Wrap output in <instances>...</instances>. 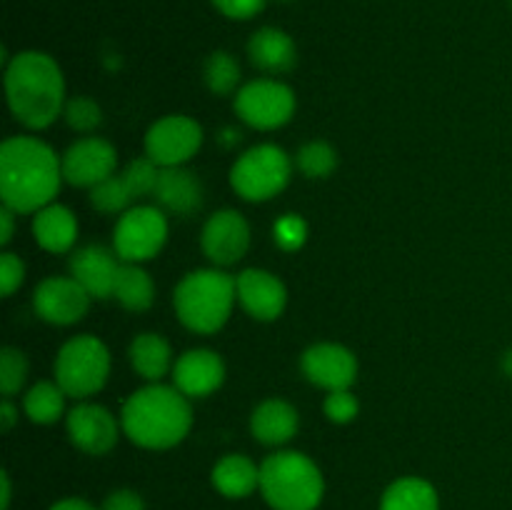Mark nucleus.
Segmentation results:
<instances>
[{"mask_svg":"<svg viewBox=\"0 0 512 510\" xmlns=\"http://www.w3.org/2000/svg\"><path fill=\"white\" fill-rule=\"evenodd\" d=\"M63 160L33 135H15L0 145V198L18 215H35L55 203L63 183Z\"/></svg>","mask_w":512,"mask_h":510,"instance_id":"nucleus-1","label":"nucleus"},{"mask_svg":"<svg viewBox=\"0 0 512 510\" xmlns=\"http://www.w3.org/2000/svg\"><path fill=\"white\" fill-rule=\"evenodd\" d=\"M5 100L28 130H45L65 110V75L53 55L23 50L5 63Z\"/></svg>","mask_w":512,"mask_h":510,"instance_id":"nucleus-2","label":"nucleus"},{"mask_svg":"<svg viewBox=\"0 0 512 510\" xmlns=\"http://www.w3.org/2000/svg\"><path fill=\"white\" fill-rule=\"evenodd\" d=\"M120 425L130 443L145 450H168L188 438L193 408L175 385L148 383L123 403Z\"/></svg>","mask_w":512,"mask_h":510,"instance_id":"nucleus-3","label":"nucleus"},{"mask_svg":"<svg viewBox=\"0 0 512 510\" xmlns=\"http://www.w3.org/2000/svg\"><path fill=\"white\" fill-rule=\"evenodd\" d=\"M238 300L235 278L220 268H200L185 275L173 293L180 323L200 335L218 333L230 320Z\"/></svg>","mask_w":512,"mask_h":510,"instance_id":"nucleus-4","label":"nucleus"},{"mask_svg":"<svg viewBox=\"0 0 512 510\" xmlns=\"http://www.w3.org/2000/svg\"><path fill=\"white\" fill-rule=\"evenodd\" d=\"M260 493L273 510H315L325 478L318 463L298 450H278L260 463Z\"/></svg>","mask_w":512,"mask_h":510,"instance_id":"nucleus-5","label":"nucleus"},{"mask_svg":"<svg viewBox=\"0 0 512 510\" xmlns=\"http://www.w3.org/2000/svg\"><path fill=\"white\" fill-rule=\"evenodd\" d=\"M53 375L68 398L85 400L100 393L110 378L108 345L95 335H75L58 350Z\"/></svg>","mask_w":512,"mask_h":510,"instance_id":"nucleus-6","label":"nucleus"},{"mask_svg":"<svg viewBox=\"0 0 512 510\" xmlns=\"http://www.w3.org/2000/svg\"><path fill=\"white\" fill-rule=\"evenodd\" d=\"M293 178V160L280 145L260 143L230 168V185L248 203H265L283 193Z\"/></svg>","mask_w":512,"mask_h":510,"instance_id":"nucleus-7","label":"nucleus"},{"mask_svg":"<svg viewBox=\"0 0 512 510\" xmlns=\"http://www.w3.org/2000/svg\"><path fill=\"white\" fill-rule=\"evenodd\" d=\"M170 225L158 205H133L118 218L113 230V250L123 263L153 260L168 243Z\"/></svg>","mask_w":512,"mask_h":510,"instance_id":"nucleus-8","label":"nucleus"},{"mask_svg":"<svg viewBox=\"0 0 512 510\" xmlns=\"http://www.w3.org/2000/svg\"><path fill=\"white\" fill-rule=\"evenodd\" d=\"M233 108L245 125L255 130H278L295 115V93L275 78H258L240 85Z\"/></svg>","mask_w":512,"mask_h":510,"instance_id":"nucleus-9","label":"nucleus"},{"mask_svg":"<svg viewBox=\"0 0 512 510\" xmlns=\"http://www.w3.org/2000/svg\"><path fill=\"white\" fill-rule=\"evenodd\" d=\"M200 145H203V128L190 115H165L155 120L145 133V155L160 168L185 165L195 158Z\"/></svg>","mask_w":512,"mask_h":510,"instance_id":"nucleus-10","label":"nucleus"},{"mask_svg":"<svg viewBox=\"0 0 512 510\" xmlns=\"http://www.w3.org/2000/svg\"><path fill=\"white\" fill-rule=\"evenodd\" d=\"M90 293L73 275H50L40 280L33 293V308L50 325H75L88 315Z\"/></svg>","mask_w":512,"mask_h":510,"instance_id":"nucleus-11","label":"nucleus"},{"mask_svg":"<svg viewBox=\"0 0 512 510\" xmlns=\"http://www.w3.org/2000/svg\"><path fill=\"white\" fill-rule=\"evenodd\" d=\"M203 253L215 268H228L240 263L250 248V225L238 210L225 208L210 215L200 235Z\"/></svg>","mask_w":512,"mask_h":510,"instance_id":"nucleus-12","label":"nucleus"},{"mask_svg":"<svg viewBox=\"0 0 512 510\" xmlns=\"http://www.w3.org/2000/svg\"><path fill=\"white\" fill-rule=\"evenodd\" d=\"M63 178L75 188H95L118 168V153L113 145L98 135H88L70 145L63 153Z\"/></svg>","mask_w":512,"mask_h":510,"instance_id":"nucleus-13","label":"nucleus"},{"mask_svg":"<svg viewBox=\"0 0 512 510\" xmlns=\"http://www.w3.org/2000/svg\"><path fill=\"white\" fill-rule=\"evenodd\" d=\"M303 375L318 388L328 390H350L358 378V358L353 350L340 343H315L300 358Z\"/></svg>","mask_w":512,"mask_h":510,"instance_id":"nucleus-14","label":"nucleus"},{"mask_svg":"<svg viewBox=\"0 0 512 510\" xmlns=\"http://www.w3.org/2000/svg\"><path fill=\"white\" fill-rule=\"evenodd\" d=\"M65 425H68V435L75 448L88 455L110 453L118 443L120 428H123L105 405L85 403V400H80V405L70 410Z\"/></svg>","mask_w":512,"mask_h":510,"instance_id":"nucleus-15","label":"nucleus"},{"mask_svg":"<svg viewBox=\"0 0 512 510\" xmlns=\"http://www.w3.org/2000/svg\"><path fill=\"white\" fill-rule=\"evenodd\" d=\"M238 303L243 305L250 318L260 323H273L285 313L288 305V288L278 275L263 268H245L235 278Z\"/></svg>","mask_w":512,"mask_h":510,"instance_id":"nucleus-16","label":"nucleus"},{"mask_svg":"<svg viewBox=\"0 0 512 510\" xmlns=\"http://www.w3.org/2000/svg\"><path fill=\"white\" fill-rule=\"evenodd\" d=\"M170 375L175 388L190 400L208 398L225 383V363L215 350L193 348L175 360Z\"/></svg>","mask_w":512,"mask_h":510,"instance_id":"nucleus-17","label":"nucleus"},{"mask_svg":"<svg viewBox=\"0 0 512 510\" xmlns=\"http://www.w3.org/2000/svg\"><path fill=\"white\" fill-rule=\"evenodd\" d=\"M123 260L113 248L105 245H85L70 258V275L83 285L93 300L113 298L115 280H118Z\"/></svg>","mask_w":512,"mask_h":510,"instance_id":"nucleus-18","label":"nucleus"},{"mask_svg":"<svg viewBox=\"0 0 512 510\" xmlns=\"http://www.w3.org/2000/svg\"><path fill=\"white\" fill-rule=\"evenodd\" d=\"M158 208L168 210L173 215H193L203 205V185L195 178L193 170L185 165L178 168H160L158 185L153 193Z\"/></svg>","mask_w":512,"mask_h":510,"instance_id":"nucleus-19","label":"nucleus"},{"mask_svg":"<svg viewBox=\"0 0 512 510\" xmlns=\"http://www.w3.org/2000/svg\"><path fill=\"white\" fill-rule=\"evenodd\" d=\"M298 425V410L288 400L280 398L263 400L250 415V430H253L255 440L268 445V448H280V445L290 443L298 433Z\"/></svg>","mask_w":512,"mask_h":510,"instance_id":"nucleus-20","label":"nucleus"},{"mask_svg":"<svg viewBox=\"0 0 512 510\" xmlns=\"http://www.w3.org/2000/svg\"><path fill=\"white\" fill-rule=\"evenodd\" d=\"M248 55L255 68L270 75L288 73V70L295 68V60H298L295 40L285 30L273 28V25L255 30L248 43Z\"/></svg>","mask_w":512,"mask_h":510,"instance_id":"nucleus-21","label":"nucleus"},{"mask_svg":"<svg viewBox=\"0 0 512 510\" xmlns=\"http://www.w3.org/2000/svg\"><path fill=\"white\" fill-rule=\"evenodd\" d=\"M33 238L48 253H68L78 240V218L60 203L45 205L33 215Z\"/></svg>","mask_w":512,"mask_h":510,"instance_id":"nucleus-22","label":"nucleus"},{"mask_svg":"<svg viewBox=\"0 0 512 510\" xmlns=\"http://www.w3.org/2000/svg\"><path fill=\"white\" fill-rule=\"evenodd\" d=\"M210 480H213V488L225 498H248L255 490H260V465L248 455L230 453L213 465Z\"/></svg>","mask_w":512,"mask_h":510,"instance_id":"nucleus-23","label":"nucleus"},{"mask_svg":"<svg viewBox=\"0 0 512 510\" xmlns=\"http://www.w3.org/2000/svg\"><path fill=\"white\" fill-rule=\"evenodd\" d=\"M130 365L140 378L148 383H160L168 373H173V348L158 333H140L130 343Z\"/></svg>","mask_w":512,"mask_h":510,"instance_id":"nucleus-24","label":"nucleus"},{"mask_svg":"<svg viewBox=\"0 0 512 510\" xmlns=\"http://www.w3.org/2000/svg\"><path fill=\"white\" fill-rule=\"evenodd\" d=\"M380 510H440L438 490L425 478H398L385 488Z\"/></svg>","mask_w":512,"mask_h":510,"instance_id":"nucleus-25","label":"nucleus"},{"mask_svg":"<svg viewBox=\"0 0 512 510\" xmlns=\"http://www.w3.org/2000/svg\"><path fill=\"white\" fill-rule=\"evenodd\" d=\"M113 298L133 313L148 310L155 303V283L148 270L138 263H123L118 280H115Z\"/></svg>","mask_w":512,"mask_h":510,"instance_id":"nucleus-26","label":"nucleus"},{"mask_svg":"<svg viewBox=\"0 0 512 510\" xmlns=\"http://www.w3.org/2000/svg\"><path fill=\"white\" fill-rule=\"evenodd\" d=\"M65 390L55 380H40L25 393L23 413L35 425H53L65 413Z\"/></svg>","mask_w":512,"mask_h":510,"instance_id":"nucleus-27","label":"nucleus"},{"mask_svg":"<svg viewBox=\"0 0 512 510\" xmlns=\"http://www.w3.org/2000/svg\"><path fill=\"white\" fill-rule=\"evenodd\" d=\"M203 80L210 93L230 95L240 90V65L228 50H215L203 65Z\"/></svg>","mask_w":512,"mask_h":510,"instance_id":"nucleus-28","label":"nucleus"},{"mask_svg":"<svg viewBox=\"0 0 512 510\" xmlns=\"http://www.w3.org/2000/svg\"><path fill=\"white\" fill-rule=\"evenodd\" d=\"M295 165H298L300 173L310 180H323L330 178L338 168V153L330 143L325 140H310L295 155Z\"/></svg>","mask_w":512,"mask_h":510,"instance_id":"nucleus-29","label":"nucleus"},{"mask_svg":"<svg viewBox=\"0 0 512 510\" xmlns=\"http://www.w3.org/2000/svg\"><path fill=\"white\" fill-rule=\"evenodd\" d=\"M90 203L95 210L108 215H123L125 210L133 208L135 198L130 193L128 183L123 180V175L115 173L108 180H103L100 185L90 188Z\"/></svg>","mask_w":512,"mask_h":510,"instance_id":"nucleus-30","label":"nucleus"},{"mask_svg":"<svg viewBox=\"0 0 512 510\" xmlns=\"http://www.w3.org/2000/svg\"><path fill=\"white\" fill-rule=\"evenodd\" d=\"M28 373L30 363L23 350L3 348V353H0V390H3V398H13L15 393H20V388L28 380Z\"/></svg>","mask_w":512,"mask_h":510,"instance_id":"nucleus-31","label":"nucleus"},{"mask_svg":"<svg viewBox=\"0 0 512 510\" xmlns=\"http://www.w3.org/2000/svg\"><path fill=\"white\" fill-rule=\"evenodd\" d=\"M120 175H123V180L128 183L133 198L140 200L155 193V185H158L160 178V165L153 163V160L145 155V158L130 160V163L120 170Z\"/></svg>","mask_w":512,"mask_h":510,"instance_id":"nucleus-32","label":"nucleus"},{"mask_svg":"<svg viewBox=\"0 0 512 510\" xmlns=\"http://www.w3.org/2000/svg\"><path fill=\"white\" fill-rule=\"evenodd\" d=\"M63 118L65 123L73 130H78V133H93V130L103 123V108H100L93 98L78 95V98H70L68 103H65Z\"/></svg>","mask_w":512,"mask_h":510,"instance_id":"nucleus-33","label":"nucleus"},{"mask_svg":"<svg viewBox=\"0 0 512 510\" xmlns=\"http://www.w3.org/2000/svg\"><path fill=\"white\" fill-rule=\"evenodd\" d=\"M273 238H275V245H278V248L293 253V250L303 248L305 240H308V223H305L303 215L285 213L283 218L275 220Z\"/></svg>","mask_w":512,"mask_h":510,"instance_id":"nucleus-34","label":"nucleus"},{"mask_svg":"<svg viewBox=\"0 0 512 510\" xmlns=\"http://www.w3.org/2000/svg\"><path fill=\"white\" fill-rule=\"evenodd\" d=\"M323 410L325 415H328L330 423L348 425L358 418L360 403L353 395V390H333V393H328V398H325Z\"/></svg>","mask_w":512,"mask_h":510,"instance_id":"nucleus-35","label":"nucleus"},{"mask_svg":"<svg viewBox=\"0 0 512 510\" xmlns=\"http://www.w3.org/2000/svg\"><path fill=\"white\" fill-rule=\"evenodd\" d=\"M23 280H25L23 260H20L15 253H10V250H5V253L0 255V290H3V298H10V295L23 285Z\"/></svg>","mask_w":512,"mask_h":510,"instance_id":"nucleus-36","label":"nucleus"},{"mask_svg":"<svg viewBox=\"0 0 512 510\" xmlns=\"http://www.w3.org/2000/svg\"><path fill=\"white\" fill-rule=\"evenodd\" d=\"M218 13H223L230 20H250L265 8L268 0H210Z\"/></svg>","mask_w":512,"mask_h":510,"instance_id":"nucleus-37","label":"nucleus"},{"mask_svg":"<svg viewBox=\"0 0 512 510\" xmlns=\"http://www.w3.org/2000/svg\"><path fill=\"white\" fill-rule=\"evenodd\" d=\"M100 510H145L143 495L130 488H118L103 500Z\"/></svg>","mask_w":512,"mask_h":510,"instance_id":"nucleus-38","label":"nucleus"},{"mask_svg":"<svg viewBox=\"0 0 512 510\" xmlns=\"http://www.w3.org/2000/svg\"><path fill=\"white\" fill-rule=\"evenodd\" d=\"M15 210L10 208H0V245H8L10 240H13V233H15Z\"/></svg>","mask_w":512,"mask_h":510,"instance_id":"nucleus-39","label":"nucleus"},{"mask_svg":"<svg viewBox=\"0 0 512 510\" xmlns=\"http://www.w3.org/2000/svg\"><path fill=\"white\" fill-rule=\"evenodd\" d=\"M18 413L20 410L15 408L13 400L3 398V405H0V428H3L5 433H8V430L18 423Z\"/></svg>","mask_w":512,"mask_h":510,"instance_id":"nucleus-40","label":"nucleus"},{"mask_svg":"<svg viewBox=\"0 0 512 510\" xmlns=\"http://www.w3.org/2000/svg\"><path fill=\"white\" fill-rule=\"evenodd\" d=\"M48 510H98V508L83 498H63V500H58V503L50 505Z\"/></svg>","mask_w":512,"mask_h":510,"instance_id":"nucleus-41","label":"nucleus"},{"mask_svg":"<svg viewBox=\"0 0 512 510\" xmlns=\"http://www.w3.org/2000/svg\"><path fill=\"white\" fill-rule=\"evenodd\" d=\"M0 483H3V495H0V510H10V498H13V485H10V475H0Z\"/></svg>","mask_w":512,"mask_h":510,"instance_id":"nucleus-42","label":"nucleus"},{"mask_svg":"<svg viewBox=\"0 0 512 510\" xmlns=\"http://www.w3.org/2000/svg\"><path fill=\"white\" fill-rule=\"evenodd\" d=\"M503 373L508 375V378H512V348L503 355Z\"/></svg>","mask_w":512,"mask_h":510,"instance_id":"nucleus-43","label":"nucleus"},{"mask_svg":"<svg viewBox=\"0 0 512 510\" xmlns=\"http://www.w3.org/2000/svg\"><path fill=\"white\" fill-rule=\"evenodd\" d=\"M280 3H290V0H280Z\"/></svg>","mask_w":512,"mask_h":510,"instance_id":"nucleus-44","label":"nucleus"}]
</instances>
